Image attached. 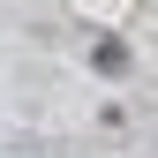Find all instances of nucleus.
I'll return each instance as SVG.
<instances>
[{"instance_id": "nucleus-1", "label": "nucleus", "mask_w": 158, "mask_h": 158, "mask_svg": "<svg viewBox=\"0 0 158 158\" xmlns=\"http://www.w3.org/2000/svg\"><path fill=\"white\" fill-rule=\"evenodd\" d=\"M98 68H106V75H121V68H128V45H113V38H106V45H98Z\"/></svg>"}]
</instances>
